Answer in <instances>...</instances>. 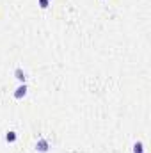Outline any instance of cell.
<instances>
[{
	"label": "cell",
	"mask_w": 151,
	"mask_h": 153,
	"mask_svg": "<svg viewBox=\"0 0 151 153\" xmlns=\"http://www.w3.org/2000/svg\"><path fill=\"white\" fill-rule=\"evenodd\" d=\"M36 148H38L39 152H46V150H48V143H46L44 139H41L38 144H36Z\"/></svg>",
	"instance_id": "2"
},
{
	"label": "cell",
	"mask_w": 151,
	"mask_h": 153,
	"mask_svg": "<svg viewBox=\"0 0 151 153\" xmlns=\"http://www.w3.org/2000/svg\"><path fill=\"white\" fill-rule=\"evenodd\" d=\"M16 78H18V80H25V73H23L20 68L16 70Z\"/></svg>",
	"instance_id": "5"
},
{
	"label": "cell",
	"mask_w": 151,
	"mask_h": 153,
	"mask_svg": "<svg viewBox=\"0 0 151 153\" xmlns=\"http://www.w3.org/2000/svg\"><path fill=\"white\" fill-rule=\"evenodd\" d=\"M5 141H7V143H14V141H16V132H7Z\"/></svg>",
	"instance_id": "4"
},
{
	"label": "cell",
	"mask_w": 151,
	"mask_h": 153,
	"mask_svg": "<svg viewBox=\"0 0 151 153\" xmlns=\"http://www.w3.org/2000/svg\"><path fill=\"white\" fill-rule=\"evenodd\" d=\"M133 153H144V144L139 141V143H135V146H133Z\"/></svg>",
	"instance_id": "3"
},
{
	"label": "cell",
	"mask_w": 151,
	"mask_h": 153,
	"mask_svg": "<svg viewBox=\"0 0 151 153\" xmlns=\"http://www.w3.org/2000/svg\"><path fill=\"white\" fill-rule=\"evenodd\" d=\"M25 93H27V87L25 85H20L16 89V93H14V98H21V96H25Z\"/></svg>",
	"instance_id": "1"
},
{
	"label": "cell",
	"mask_w": 151,
	"mask_h": 153,
	"mask_svg": "<svg viewBox=\"0 0 151 153\" xmlns=\"http://www.w3.org/2000/svg\"><path fill=\"white\" fill-rule=\"evenodd\" d=\"M39 5H41L43 9H46V7H48V0H39Z\"/></svg>",
	"instance_id": "6"
}]
</instances>
